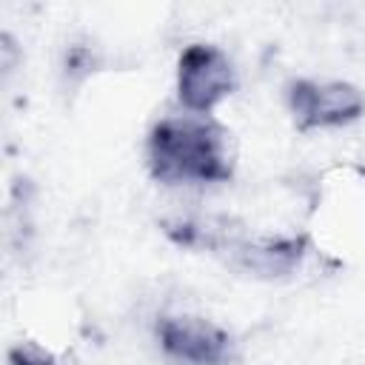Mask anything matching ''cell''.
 <instances>
[{"label": "cell", "mask_w": 365, "mask_h": 365, "mask_svg": "<svg viewBox=\"0 0 365 365\" xmlns=\"http://www.w3.org/2000/svg\"><path fill=\"white\" fill-rule=\"evenodd\" d=\"M148 165L160 182H222L231 177L222 131L205 120H160L148 134Z\"/></svg>", "instance_id": "cell-1"}, {"label": "cell", "mask_w": 365, "mask_h": 365, "mask_svg": "<svg viewBox=\"0 0 365 365\" xmlns=\"http://www.w3.org/2000/svg\"><path fill=\"white\" fill-rule=\"evenodd\" d=\"M234 91L231 60L208 43H191L180 54L177 94L191 111H211L225 94Z\"/></svg>", "instance_id": "cell-2"}, {"label": "cell", "mask_w": 365, "mask_h": 365, "mask_svg": "<svg viewBox=\"0 0 365 365\" xmlns=\"http://www.w3.org/2000/svg\"><path fill=\"white\" fill-rule=\"evenodd\" d=\"M288 103L299 128L319 125H345L356 120L365 108V100L351 83H314L297 80L288 88Z\"/></svg>", "instance_id": "cell-3"}, {"label": "cell", "mask_w": 365, "mask_h": 365, "mask_svg": "<svg viewBox=\"0 0 365 365\" xmlns=\"http://www.w3.org/2000/svg\"><path fill=\"white\" fill-rule=\"evenodd\" d=\"M157 336L165 354L191 365H225L231 359V336L197 317H163Z\"/></svg>", "instance_id": "cell-4"}, {"label": "cell", "mask_w": 365, "mask_h": 365, "mask_svg": "<svg viewBox=\"0 0 365 365\" xmlns=\"http://www.w3.org/2000/svg\"><path fill=\"white\" fill-rule=\"evenodd\" d=\"M9 365H54V359L34 345H14L9 351Z\"/></svg>", "instance_id": "cell-5"}]
</instances>
